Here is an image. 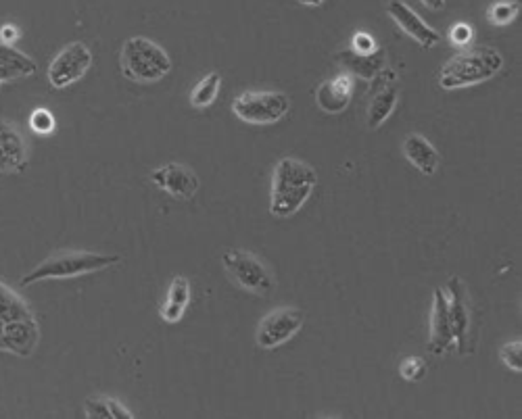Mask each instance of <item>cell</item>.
I'll list each match as a JSON object with an SVG mask.
<instances>
[{"label": "cell", "mask_w": 522, "mask_h": 419, "mask_svg": "<svg viewBox=\"0 0 522 419\" xmlns=\"http://www.w3.org/2000/svg\"><path fill=\"white\" fill-rule=\"evenodd\" d=\"M403 155L424 176H435L439 169V153L435 146L420 134H408L401 144Z\"/></svg>", "instance_id": "cell-17"}, {"label": "cell", "mask_w": 522, "mask_h": 419, "mask_svg": "<svg viewBox=\"0 0 522 419\" xmlns=\"http://www.w3.org/2000/svg\"><path fill=\"white\" fill-rule=\"evenodd\" d=\"M316 186L318 176L312 165L293 157L280 159L272 174L270 213L278 219H287L295 215L307 201H310Z\"/></svg>", "instance_id": "cell-1"}, {"label": "cell", "mask_w": 522, "mask_h": 419, "mask_svg": "<svg viewBox=\"0 0 522 419\" xmlns=\"http://www.w3.org/2000/svg\"><path fill=\"white\" fill-rule=\"evenodd\" d=\"M500 357L508 365V369H512V372H518V374L522 372V342L520 340L506 342L500 351Z\"/></svg>", "instance_id": "cell-25"}, {"label": "cell", "mask_w": 522, "mask_h": 419, "mask_svg": "<svg viewBox=\"0 0 522 419\" xmlns=\"http://www.w3.org/2000/svg\"><path fill=\"white\" fill-rule=\"evenodd\" d=\"M92 65V53L84 42H71L63 46L57 53V57L49 65V78L51 86L57 90H65L80 82Z\"/></svg>", "instance_id": "cell-9"}, {"label": "cell", "mask_w": 522, "mask_h": 419, "mask_svg": "<svg viewBox=\"0 0 522 419\" xmlns=\"http://www.w3.org/2000/svg\"><path fill=\"white\" fill-rule=\"evenodd\" d=\"M376 86L372 92V98L366 109V126L368 130H378L383 123L393 115L399 103V86H397V73L391 69H383L374 78Z\"/></svg>", "instance_id": "cell-11"}, {"label": "cell", "mask_w": 522, "mask_h": 419, "mask_svg": "<svg viewBox=\"0 0 522 419\" xmlns=\"http://www.w3.org/2000/svg\"><path fill=\"white\" fill-rule=\"evenodd\" d=\"M452 349H454V334H452V322H449L447 294H445V288H437L435 294H433L429 353L441 357Z\"/></svg>", "instance_id": "cell-15"}, {"label": "cell", "mask_w": 522, "mask_h": 419, "mask_svg": "<svg viewBox=\"0 0 522 419\" xmlns=\"http://www.w3.org/2000/svg\"><path fill=\"white\" fill-rule=\"evenodd\" d=\"M449 38L458 46H466L472 40V28L468 23H456V26L449 30Z\"/></svg>", "instance_id": "cell-28"}, {"label": "cell", "mask_w": 522, "mask_h": 419, "mask_svg": "<svg viewBox=\"0 0 522 419\" xmlns=\"http://www.w3.org/2000/svg\"><path fill=\"white\" fill-rule=\"evenodd\" d=\"M303 328V311L295 307H280L270 311L257 328V344L261 349H276L289 342Z\"/></svg>", "instance_id": "cell-10"}, {"label": "cell", "mask_w": 522, "mask_h": 419, "mask_svg": "<svg viewBox=\"0 0 522 419\" xmlns=\"http://www.w3.org/2000/svg\"><path fill=\"white\" fill-rule=\"evenodd\" d=\"M191 303V282L184 276H176L170 284L168 297L161 305V319L165 324H178Z\"/></svg>", "instance_id": "cell-20"}, {"label": "cell", "mask_w": 522, "mask_h": 419, "mask_svg": "<svg viewBox=\"0 0 522 419\" xmlns=\"http://www.w3.org/2000/svg\"><path fill=\"white\" fill-rule=\"evenodd\" d=\"M399 374L408 382H418L426 376V363L420 357H408L403 359L399 365Z\"/></svg>", "instance_id": "cell-26"}, {"label": "cell", "mask_w": 522, "mask_h": 419, "mask_svg": "<svg viewBox=\"0 0 522 419\" xmlns=\"http://www.w3.org/2000/svg\"><path fill=\"white\" fill-rule=\"evenodd\" d=\"M222 265L228 271V276L241 288L259 294V297H268V294L274 292L272 271L253 253L241 249H228L222 255Z\"/></svg>", "instance_id": "cell-6"}, {"label": "cell", "mask_w": 522, "mask_h": 419, "mask_svg": "<svg viewBox=\"0 0 522 419\" xmlns=\"http://www.w3.org/2000/svg\"><path fill=\"white\" fill-rule=\"evenodd\" d=\"M122 263L120 255L109 253H92V251H67L51 255L36 265L30 274L21 278V286H32L44 280H67L84 274H94L107 267Z\"/></svg>", "instance_id": "cell-3"}, {"label": "cell", "mask_w": 522, "mask_h": 419, "mask_svg": "<svg viewBox=\"0 0 522 419\" xmlns=\"http://www.w3.org/2000/svg\"><path fill=\"white\" fill-rule=\"evenodd\" d=\"M28 163V144L13 121L0 117V174H21Z\"/></svg>", "instance_id": "cell-13"}, {"label": "cell", "mask_w": 522, "mask_h": 419, "mask_svg": "<svg viewBox=\"0 0 522 419\" xmlns=\"http://www.w3.org/2000/svg\"><path fill=\"white\" fill-rule=\"evenodd\" d=\"M120 63L124 76L138 84H155L172 71L170 55L145 36H134L124 42Z\"/></svg>", "instance_id": "cell-5"}, {"label": "cell", "mask_w": 522, "mask_h": 419, "mask_svg": "<svg viewBox=\"0 0 522 419\" xmlns=\"http://www.w3.org/2000/svg\"><path fill=\"white\" fill-rule=\"evenodd\" d=\"M504 67V57L500 51L491 46H477L470 51H462L456 57L449 59L441 73L439 86L443 90H458L468 86H479L489 82Z\"/></svg>", "instance_id": "cell-2"}, {"label": "cell", "mask_w": 522, "mask_h": 419, "mask_svg": "<svg viewBox=\"0 0 522 419\" xmlns=\"http://www.w3.org/2000/svg\"><path fill=\"white\" fill-rule=\"evenodd\" d=\"M36 69L38 65L34 59L15 51L13 46L0 42V86L13 80L34 76Z\"/></svg>", "instance_id": "cell-18"}, {"label": "cell", "mask_w": 522, "mask_h": 419, "mask_svg": "<svg viewBox=\"0 0 522 419\" xmlns=\"http://www.w3.org/2000/svg\"><path fill=\"white\" fill-rule=\"evenodd\" d=\"M19 342L28 355L36 349L38 328L34 315L26 303L5 288V284H0V349L23 355Z\"/></svg>", "instance_id": "cell-4"}, {"label": "cell", "mask_w": 522, "mask_h": 419, "mask_svg": "<svg viewBox=\"0 0 522 419\" xmlns=\"http://www.w3.org/2000/svg\"><path fill=\"white\" fill-rule=\"evenodd\" d=\"M220 86H222V76L218 71H209L207 76L197 82V86L191 92V105L195 109H207L213 103H216V98L220 94Z\"/></svg>", "instance_id": "cell-22"}, {"label": "cell", "mask_w": 522, "mask_h": 419, "mask_svg": "<svg viewBox=\"0 0 522 419\" xmlns=\"http://www.w3.org/2000/svg\"><path fill=\"white\" fill-rule=\"evenodd\" d=\"M387 13L397 26L406 32L412 40H416L424 48H435L441 42V36L437 30H433L406 0H389Z\"/></svg>", "instance_id": "cell-14"}, {"label": "cell", "mask_w": 522, "mask_h": 419, "mask_svg": "<svg viewBox=\"0 0 522 419\" xmlns=\"http://www.w3.org/2000/svg\"><path fill=\"white\" fill-rule=\"evenodd\" d=\"M353 96V78L351 73H341V76L326 80L316 90V103L324 113L337 115L349 107Z\"/></svg>", "instance_id": "cell-16"}, {"label": "cell", "mask_w": 522, "mask_h": 419, "mask_svg": "<svg viewBox=\"0 0 522 419\" xmlns=\"http://www.w3.org/2000/svg\"><path fill=\"white\" fill-rule=\"evenodd\" d=\"M84 415L86 417H109V419H115V417H132L134 413L124 407V403H120L117 399H111V397H88L84 401Z\"/></svg>", "instance_id": "cell-21"}, {"label": "cell", "mask_w": 522, "mask_h": 419, "mask_svg": "<svg viewBox=\"0 0 522 419\" xmlns=\"http://www.w3.org/2000/svg\"><path fill=\"white\" fill-rule=\"evenodd\" d=\"M420 3L431 11H441L445 7V0H420Z\"/></svg>", "instance_id": "cell-30"}, {"label": "cell", "mask_w": 522, "mask_h": 419, "mask_svg": "<svg viewBox=\"0 0 522 419\" xmlns=\"http://www.w3.org/2000/svg\"><path fill=\"white\" fill-rule=\"evenodd\" d=\"M520 13V5L514 0H504V3H495L489 9V19L493 26H506V23L514 21V17Z\"/></svg>", "instance_id": "cell-23"}, {"label": "cell", "mask_w": 522, "mask_h": 419, "mask_svg": "<svg viewBox=\"0 0 522 419\" xmlns=\"http://www.w3.org/2000/svg\"><path fill=\"white\" fill-rule=\"evenodd\" d=\"M151 182L159 190L172 194L174 199H180V201L195 199V194L201 188L199 176L191 167L182 165V163H168V165L157 167L151 174Z\"/></svg>", "instance_id": "cell-12"}, {"label": "cell", "mask_w": 522, "mask_h": 419, "mask_svg": "<svg viewBox=\"0 0 522 419\" xmlns=\"http://www.w3.org/2000/svg\"><path fill=\"white\" fill-rule=\"evenodd\" d=\"M351 51L360 53V55H370V53L378 51V44H376V40L370 34L358 32L351 40Z\"/></svg>", "instance_id": "cell-27"}, {"label": "cell", "mask_w": 522, "mask_h": 419, "mask_svg": "<svg viewBox=\"0 0 522 419\" xmlns=\"http://www.w3.org/2000/svg\"><path fill=\"white\" fill-rule=\"evenodd\" d=\"M339 63L349 71L353 73V76H358L362 80H374L378 73H381L385 69V53L378 48V51L370 53V55H360V53H353L351 48L349 51H343L339 53Z\"/></svg>", "instance_id": "cell-19"}, {"label": "cell", "mask_w": 522, "mask_h": 419, "mask_svg": "<svg viewBox=\"0 0 522 419\" xmlns=\"http://www.w3.org/2000/svg\"><path fill=\"white\" fill-rule=\"evenodd\" d=\"M301 5H305V7H320L324 0H299Z\"/></svg>", "instance_id": "cell-31"}, {"label": "cell", "mask_w": 522, "mask_h": 419, "mask_svg": "<svg viewBox=\"0 0 522 419\" xmlns=\"http://www.w3.org/2000/svg\"><path fill=\"white\" fill-rule=\"evenodd\" d=\"M447 305H449V322H452L454 347L460 355L472 353V303L468 286L462 278L452 276L447 280Z\"/></svg>", "instance_id": "cell-8"}, {"label": "cell", "mask_w": 522, "mask_h": 419, "mask_svg": "<svg viewBox=\"0 0 522 419\" xmlns=\"http://www.w3.org/2000/svg\"><path fill=\"white\" fill-rule=\"evenodd\" d=\"M30 128L38 136H49L55 132V115L49 109H34L30 115Z\"/></svg>", "instance_id": "cell-24"}, {"label": "cell", "mask_w": 522, "mask_h": 419, "mask_svg": "<svg viewBox=\"0 0 522 419\" xmlns=\"http://www.w3.org/2000/svg\"><path fill=\"white\" fill-rule=\"evenodd\" d=\"M21 38V32H19V28H15V26H11V23H7V26H3L0 28V42L3 44H13L15 40H19Z\"/></svg>", "instance_id": "cell-29"}, {"label": "cell", "mask_w": 522, "mask_h": 419, "mask_svg": "<svg viewBox=\"0 0 522 419\" xmlns=\"http://www.w3.org/2000/svg\"><path fill=\"white\" fill-rule=\"evenodd\" d=\"M291 101L282 92H243L234 98L232 111L245 123L268 126L289 113Z\"/></svg>", "instance_id": "cell-7"}]
</instances>
